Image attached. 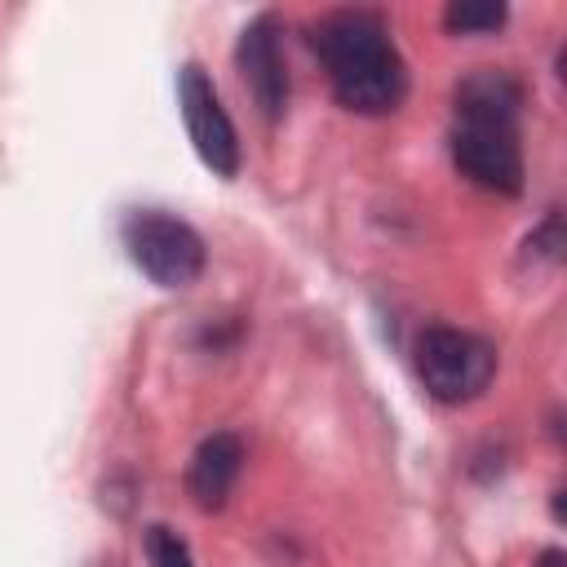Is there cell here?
Segmentation results:
<instances>
[{"label": "cell", "instance_id": "cell-1", "mask_svg": "<svg viewBox=\"0 0 567 567\" xmlns=\"http://www.w3.org/2000/svg\"><path fill=\"white\" fill-rule=\"evenodd\" d=\"M523 93L505 71H474L456 84L452 115V164L465 182L492 195L523 190V142H518Z\"/></svg>", "mask_w": 567, "mask_h": 567}, {"label": "cell", "instance_id": "cell-2", "mask_svg": "<svg viewBox=\"0 0 567 567\" xmlns=\"http://www.w3.org/2000/svg\"><path fill=\"white\" fill-rule=\"evenodd\" d=\"M315 53L341 106L359 115H385L408 93V66L390 40V27L372 9H332L315 22Z\"/></svg>", "mask_w": 567, "mask_h": 567}, {"label": "cell", "instance_id": "cell-3", "mask_svg": "<svg viewBox=\"0 0 567 567\" xmlns=\"http://www.w3.org/2000/svg\"><path fill=\"white\" fill-rule=\"evenodd\" d=\"M496 350L470 328L430 323L416 337V377L439 403H470L492 385Z\"/></svg>", "mask_w": 567, "mask_h": 567}, {"label": "cell", "instance_id": "cell-4", "mask_svg": "<svg viewBox=\"0 0 567 567\" xmlns=\"http://www.w3.org/2000/svg\"><path fill=\"white\" fill-rule=\"evenodd\" d=\"M128 261L159 288H190L204 275V239L190 221L164 208H133L120 226Z\"/></svg>", "mask_w": 567, "mask_h": 567}, {"label": "cell", "instance_id": "cell-5", "mask_svg": "<svg viewBox=\"0 0 567 567\" xmlns=\"http://www.w3.org/2000/svg\"><path fill=\"white\" fill-rule=\"evenodd\" d=\"M177 106H182V120H186V133H190V146L195 155L217 173V177H235L239 173V137H235V124L208 80L204 66L186 62L177 71Z\"/></svg>", "mask_w": 567, "mask_h": 567}, {"label": "cell", "instance_id": "cell-6", "mask_svg": "<svg viewBox=\"0 0 567 567\" xmlns=\"http://www.w3.org/2000/svg\"><path fill=\"white\" fill-rule=\"evenodd\" d=\"M235 62H239V75H244V89L252 93V102L261 106L266 120H275L288 102V66H284V53H279V35H275V18H252L244 31H239V44H235Z\"/></svg>", "mask_w": 567, "mask_h": 567}, {"label": "cell", "instance_id": "cell-7", "mask_svg": "<svg viewBox=\"0 0 567 567\" xmlns=\"http://www.w3.org/2000/svg\"><path fill=\"white\" fill-rule=\"evenodd\" d=\"M239 470H244V443H239L235 434H226V430H221V434H208V439L195 447L190 470H186V487H190L195 505H199V509H217V505L230 496Z\"/></svg>", "mask_w": 567, "mask_h": 567}, {"label": "cell", "instance_id": "cell-8", "mask_svg": "<svg viewBox=\"0 0 567 567\" xmlns=\"http://www.w3.org/2000/svg\"><path fill=\"white\" fill-rule=\"evenodd\" d=\"M146 558H151V567H195L190 545L173 527H164V523L146 527Z\"/></svg>", "mask_w": 567, "mask_h": 567}, {"label": "cell", "instance_id": "cell-9", "mask_svg": "<svg viewBox=\"0 0 567 567\" xmlns=\"http://www.w3.org/2000/svg\"><path fill=\"white\" fill-rule=\"evenodd\" d=\"M443 22H447V31H492V27H501L505 22V4H452L447 13H443Z\"/></svg>", "mask_w": 567, "mask_h": 567}, {"label": "cell", "instance_id": "cell-10", "mask_svg": "<svg viewBox=\"0 0 567 567\" xmlns=\"http://www.w3.org/2000/svg\"><path fill=\"white\" fill-rule=\"evenodd\" d=\"M536 567H563V549H545Z\"/></svg>", "mask_w": 567, "mask_h": 567}]
</instances>
